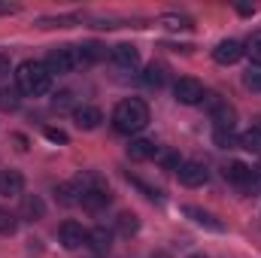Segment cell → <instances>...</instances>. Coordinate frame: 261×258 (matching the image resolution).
I'll list each match as a JSON object with an SVG mask.
<instances>
[{
	"label": "cell",
	"instance_id": "6da1fadb",
	"mask_svg": "<svg viewBox=\"0 0 261 258\" xmlns=\"http://www.w3.org/2000/svg\"><path fill=\"white\" fill-rule=\"evenodd\" d=\"M15 82H18V91L28 94V97H40L52 88V73L43 61H21L15 70Z\"/></svg>",
	"mask_w": 261,
	"mask_h": 258
},
{
	"label": "cell",
	"instance_id": "7a4b0ae2",
	"mask_svg": "<svg viewBox=\"0 0 261 258\" xmlns=\"http://www.w3.org/2000/svg\"><path fill=\"white\" fill-rule=\"evenodd\" d=\"M113 125L122 134H137L149 125V107L140 100V97H128V100H119L116 110H113Z\"/></svg>",
	"mask_w": 261,
	"mask_h": 258
},
{
	"label": "cell",
	"instance_id": "3957f363",
	"mask_svg": "<svg viewBox=\"0 0 261 258\" xmlns=\"http://www.w3.org/2000/svg\"><path fill=\"white\" fill-rule=\"evenodd\" d=\"M203 100H206V107H210V113H213L216 128H219V131H234V125H237V110H234L231 104L219 100L216 94H206Z\"/></svg>",
	"mask_w": 261,
	"mask_h": 258
},
{
	"label": "cell",
	"instance_id": "277c9868",
	"mask_svg": "<svg viewBox=\"0 0 261 258\" xmlns=\"http://www.w3.org/2000/svg\"><path fill=\"white\" fill-rule=\"evenodd\" d=\"M46 67H49V73H70V70H76L79 67V58H76V46H64V49H55V52H49V58H46Z\"/></svg>",
	"mask_w": 261,
	"mask_h": 258
},
{
	"label": "cell",
	"instance_id": "5b68a950",
	"mask_svg": "<svg viewBox=\"0 0 261 258\" xmlns=\"http://www.w3.org/2000/svg\"><path fill=\"white\" fill-rule=\"evenodd\" d=\"M173 94H176V100L186 104V107H195V104H200V100L206 97L203 85H200L197 79H192V76H182V79L173 85Z\"/></svg>",
	"mask_w": 261,
	"mask_h": 258
},
{
	"label": "cell",
	"instance_id": "8992f818",
	"mask_svg": "<svg viewBox=\"0 0 261 258\" xmlns=\"http://www.w3.org/2000/svg\"><path fill=\"white\" fill-rule=\"evenodd\" d=\"M176 173H179V183L189 186V189H200V186L210 179V170H206V164H200V161H182Z\"/></svg>",
	"mask_w": 261,
	"mask_h": 258
},
{
	"label": "cell",
	"instance_id": "52a82bcc",
	"mask_svg": "<svg viewBox=\"0 0 261 258\" xmlns=\"http://www.w3.org/2000/svg\"><path fill=\"white\" fill-rule=\"evenodd\" d=\"M243 55H246V49H243V43H237V40H222V43L213 49V58H216L219 64H237Z\"/></svg>",
	"mask_w": 261,
	"mask_h": 258
},
{
	"label": "cell",
	"instance_id": "ba28073f",
	"mask_svg": "<svg viewBox=\"0 0 261 258\" xmlns=\"http://www.w3.org/2000/svg\"><path fill=\"white\" fill-rule=\"evenodd\" d=\"M58 234H61V243H64V249H79V246L85 243V237H88V231H85L79 222H64Z\"/></svg>",
	"mask_w": 261,
	"mask_h": 258
},
{
	"label": "cell",
	"instance_id": "9c48e42d",
	"mask_svg": "<svg viewBox=\"0 0 261 258\" xmlns=\"http://www.w3.org/2000/svg\"><path fill=\"white\" fill-rule=\"evenodd\" d=\"M73 122H76V128H82V131H94L103 122V113L97 107H76L73 110Z\"/></svg>",
	"mask_w": 261,
	"mask_h": 258
},
{
	"label": "cell",
	"instance_id": "30bf717a",
	"mask_svg": "<svg viewBox=\"0 0 261 258\" xmlns=\"http://www.w3.org/2000/svg\"><path fill=\"white\" fill-rule=\"evenodd\" d=\"M225 179L234 183V186H249V183L255 179V170H252L249 164H243V161H231V164L225 167Z\"/></svg>",
	"mask_w": 261,
	"mask_h": 258
},
{
	"label": "cell",
	"instance_id": "8fae6325",
	"mask_svg": "<svg viewBox=\"0 0 261 258\" xmlns=\"http://www.w3.org/2000/svg\"><path fill=\"white\" fill-rule=\"evenodd\" d=\"M182 213H186V216H189L195 225L206 228V231H216V234H219V231H225V225H222V222H219L213 213H206V210H200V207H186Z\"/></svg>",
	"mask_w": 261,
	"mask_h": 258
},
{
	"label": "cell",
	"instance_id": "7c38bea8",
	"mask_svg": "<svg viewBox=\"0 0 261 258\" xmlns=\"http://www.w3.org/2000/svg\"><path fill=\"white\" fill-rule=\"evenodd\" d=\"M24 192V176L18 170H3L0 173V194L3 197H18Z\"/></svg>",
	"mask_w": 261,
	"mask_h": 258
},
{
	"label": "cell",
	"instance_id": "4fadbf2b",
	"mask_svg": "<svg viewBox=\"0 0 261 258\" xmlns=\"http://www.w3.org/2000/svg\"><path fill=\"white\" fill-rule=\"evenodd\" d=\"M113 200V194H110V189H85V192L79 194V203L85 207V210H103L107 203Z\"/></svg>",
	"mask_w": 261,
	"mask_h": 258
},
{
	"label": "cell",
	"instance_id": "5bb4252c",
	"mask_svg": "<svg viewBox=\"0 0 261 258\" xmlns=\"http://www.w3.org/2000/svg\"><path fill=\"white\" fill-rule=\"evenodd\" d=\"M158 155V146H155V140H130L128 146V158L130 161H149V158H155Z\"/></svg>",
	"mask_w": 261,
	"mask_h": 258
},
{
	"label": "cell",
	"instance_id": "9a60e30c",
	"mask_svg": "<svg viewBox=\"0 0 261 258\" xmlns=\"http://www.w3.org/2000/svg\"><path fill=\"white\" fill-rule=\"evenodd\" d=\"M85 243H88L97 255H103V252H110V246H113V234H110L107 228H91L88 237H85Z\"/></svg>",
	"mask_w": 261,
	"mask_h": 258
},
{
	"label": "cell",
	"instance_id": "2e32d148",
	"mask_svg": "<svg viewBox=\"0 0 261 258\" xmlns=\"http://www.w3.org/2000/svg\"><path fill=\"white\" fill-rule=\"evenodd\" d=\"M113 61L119 67H125V70H134V67H140V52L128 43H122V46L113 49Z\"/></svg>",
	"mask_w": 261,
	"mask_h": 258
},
{
	"label": "cell",
	"instance_id": "e0dca14e",
	"mask_svg": "<svg viewBox=\"0 0 261 258\" xmlns=\"http://www.w3.org/2000/svg\"><path fill=\"white\" fill-rule=\"evenodd\" d=\"M21 216H24L28 222H37V219L46 216V203H43L37 194H24V197H21Z\"/></svg>",
	"mask_w": 261,
	"mask_h": 258
},
{
	"label": "cell",
	"instance_id": "ac0fdd59",
	"mask_svg": "<svg viewBox=\"0 0 261 258\" xmlns=\"http://www.w3.org/2000/svg\"><path fill=\"white\" fill-rule=\"evenodd\" d=\"M76 58H79V67H82V64H94L97 58H103V46H100V43L76 46Z\"/></svg>",
	"mask_w": 261,
	"mask_h": 258
},
{
	"label": "cell",
	"instance_id": "d6986e66",
	"mask_svg": "<svg viewBox=\"0 0 261 258\" xmlns=\"http://www.w3.org/2000/svg\"><path fill=\"white\" fill-rule=\"evenodd\" d=\"M79 186L76 183H61V186H55V197H58V203H64V207H73V203H79Z\"/></svg>",
	"mask_w": 261,
	"mask_h": 258
},
{
	"label": "cell",
	"instance_id": "ffe728a7",
	"mask_svg": "<svg viewBox=\"0 0 261 258\" xmlns=\"http://www.w3.org/2000/svg\"><path fill=\"white\" fill-rule=\"evenodd\" d=\"M140 79H143L146 88H161V85H164V67L161 64H149L146 70H143Z\"/></svg>",
	"mask_w": 261,
	"mask_h": 258
},
{
	"label": "cell",
	"instance_id": "44dd1931",
	"mask_svg": "<svg viewBox=\"0 0 261 258\" xmlns=\"http://www.w3.org/2000/svg\"><path fill=\"white\" fill-rule=\"evenodd\" d=\"M161 24L167 31H192V18L189 15H176V12H164L161 15Z\"/></svg>",
	"mask_w": 261,
	"mask_h": 258
},
{
	"label": "cell",
	"instance_id": "7402d4cb",
	"mask_svg": "<svg viewBox=\"0 0 261 258\" xmlns=\"http://www.w3.org/2000/svg\"><path fill=\"white\" fill-rule=\"evenodd\" d=\"M240 146L246 149V152H255L261 155V128H249L243 137H240Z\"/></svg>",
	"mask_w": 261,
	"mask_h": 258
},
{
	"label": "cell",
	"instance_id": "603a6c76",
	"mask_svg": "<svg viewBox=\"0 0 261 258\" xmlns=\"http://www.w3.org/2000/svg\"><path fill=\"white\" fill-rule=\"evenodd\" d=\"M213 143L219 146V149H234V146H240V137H234V131H213Z\"/></svg>",
	"mask_w": 261,
	"mask_h": 258
},
{
	"label": "cell",
	"instance_id": "cb8c5ba5",
	"mask_svg": "<svg viewBox=\"0 0 261 258\" xmlns=\"http://www.w3.org/2000/svg\"><path fill=\"white\" fill-rule=\"evenodd\" d=\"M116 225H119V231H122L125 237H130V234H137V231H140V219H137L134 213H122Z\"/></svg>",
	"mask_w": 261,
	"mask_h": 258
},
{
	"label": "cell",
	"instance_id": "d4e9b609",
	"mask_svg": "<svg viewBox=\"0 0 261 258\" xmlns=\"http://www.w3.org/2000/svg\"><path fill=\"white\" fill-rule=\"evenodd\" d=\"M76 21H79L76 15H58V18H40L37 24L40 28H73Z\"/></svg>",
	"mask_w": 261,
	"mask_h": 258
},
{
	"label": "cell",
	"instance_id": "484cf974",
	"mask_svg": "<svg viewBox=\"0 0 261 258\" xmlns=\"http://www.w3.org/2000/svg\"><path fill=\"white\" fill-rule=\"evenodd\" d=\"M15 228H18V219L9 210H0V234L9 237V234H15Z\"/></svg>",
	"mask_w": 261,
	"mask_h": 258
},
{
	"label": "cell",
	"instance_id": "4316f807",
	"mask_svg": "<svg viewBox=\"0 0 261 258\" xmlns=\"http://www.w3.org/2000/svg\"><path fill=\"white\" fill-rule=\"evenodd\" d=\"M246 55L252 58V64H258V67H261V31L249 37V43H246Z\"/></svg>",
	"mask_w": 261,
	"mask_h": 258
},
{
	"label": "cell",
	"instance_id": "83f0119b",
	"mask_svg": "<svg viewBox=\"0 0 261 258\" xmlns=\"http://www.w3.org/2000/svg\"><path fill=\"white\" fill-rule=\"evenodd\" d=\"M52 107H55L58 113L70 110V107H73V91H58V94L52 97Z\"/></svg>",
	"mask_w": 261,
	"mask_h": 258
},
{
	"label": "cell",
	"instance_id": "f1b7e54d",
	"mask_svg": "<svg viewBox=\"0 0 261 258\" xmlns=\"http://www.w3.org/2000/svg\"><path fill=\"white\" fill-rule=\"evenodd\" d=\"M0 107L3 110H15L18 107V94L15 91H0Z\"/></svg>",
	"mask_w": 261,
	"mask_h": 258
},
{
	"label": "cell",
	"instance_id": "f546056e",
	"mask_svg": "<svg viewBox=\"0 0 261 258\" xmlns=\"http://www.w3.org/2000/svg\"><path fill=\"white\" fill-rule=\"evenodd\" d=\"M243 82H246V88H252V91H261V70H249V73L243 76Z\"/></svg>",
	"mask_w": 261,
	"mask_h": 258
},
{
	"label": "cell",
	"instance_id": "4dcf8cb0",
	"mask_svg": "<svg viewBox=\"0 0 261 258\" xmlns=\"http://www.w3.org/2000/svg\"><path fill=\"white\" fill-rule=\"evenodd\" d=\"M43 134H46V140H52V143H67V134L61 128H46Z\"/></svg>",
	"mask_w": 261,
	"mask_h": 258
},
{
	"label": "cell",
	"instance_id": "1f68e13d",
	"mask_svg": "<svg viewBox=\"0 0 261 258\" xmlns=\"http://www.w3.org/2000/svg\"><path fill=\"white\" fill-rule=\"evenodd\" d=\"M18 12V6L15 3H9V0H0V15H15Z\"/></svg>",
	"mask_w": 261,
	"mask_h": 258
},
{
	"label": "cell",
	"instance_id": "d6a6232c",
	"mask_svg": "<svg viewBox=\"0 0 261 258\" xmlns=\"http://www.w3.org/2000/svg\"><path fill=\"white\" fill-rule=\"evenodd\" d=\"M179 164H182V161H179V155H173V152H170V155H164V167H176V170H179Z\"/></svg>",
	"mask_w": 261,
	"mask_h": 258
},
{
	"label": "cell",
	"instance_id": "836d02e7",
	"mask_svg": "<svg viewBox=\"0 0 261 258\" xmlns=\"http://www.w3.org/2000/svg\"><path fill=\"white\" fill-rule=\"evenodd\" d=\"M237 12H240V15H252L255 6H252V3H237Z\"/></svg>",
	"mask_w": 261,
	"mask_h": 258
},
{
	"label": "cell",
	"instance_id": "e575fe53",
	"mask_svg": "<svg viewBox=\"0 0 261 258\" xmlns=\"http://www.w3.org/2000/svg\"><path fill=\"white\" fill-rule=\"evenodd\" d=\"M6 73H9V58L0 52V76H6Z\"/></svg>",
	"mask_w": 261,
	"mask_h": 258
},
{
	"label": "cell",
	"instance_id": "d590c367",
	"mask_svg": "<svg viewBox=\"0 0 261 258\" xmlns=\"http://www.w3.org/2000/svg\"><path fill=\"white\" fill-rule=\"evenodd\" d=\"M15 143H18V149H21V152H24V149H28V140H24V137H21V134H18V137H15Z\"/></svg>",
	"mask_w": 261,
	"mask_h": 258
},
{
	"label": "cell",
	"instance_id": "8d00e7d4",
	"mask_svg": "<svg viewBox=\"0 0 261 258\" xmlns=\"http://www.w3.org/2000/svg\"><path fill=\"white\" fill-rule=\"evenodd\" d=\"M152 258H170L167 252H152Z\"/></svg>",
	"mask_w": 261,
	"mask_h": 258
},
{
	"label": "cell",
	"instance_id": "74e56055",
	"mask_svg": "<svg viewBox=\"0 0 261 258\" xmlns=\"http://www.w3.org/2000/svg\"><path fill=\"white\" fill-rule=\"evenodd\" d=\"M189 258H206V255H189Z\"/></svg>",
	"mask_w": 261,
	"mask_h": 258
}]
</instances>
